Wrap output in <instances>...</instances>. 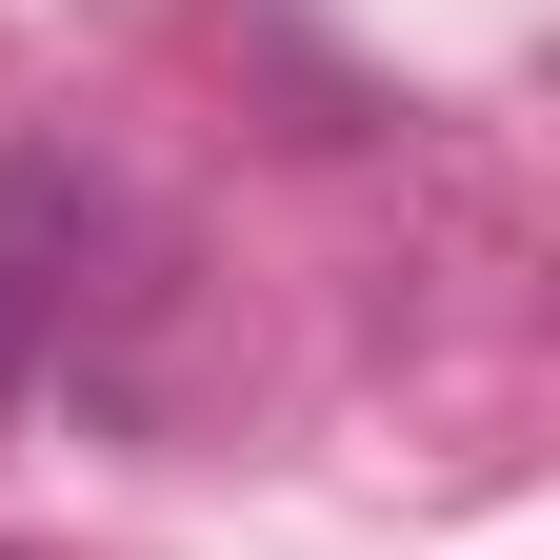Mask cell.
Instances as JSON below:
<instances>
[{
    "mask_svg": "<svg viewBox=\"0 0 560 560\" xmlns=\"http://www.w3.org/2000/svg\"><path fill=\"white\" fill-rule=\"evenodd\" d=\"M60 340V180H0V400L40 381Z\"/></svg>",
    "mask_w": 560,
    "mask_h": 560,
    "instance_id": "obj_1",
    "label": "cell"
}]
</instances>
